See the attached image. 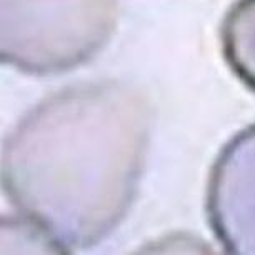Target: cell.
<instances>
[{
  "instance_id": "1",
  "label": "cell",
  "mask_w": 255,
  "mask_h": 255,
  "mask_svg": "<svg viewBox=\"0 0 255 255\" xmlns=\"http://www.w3.org/2000/svg\"><path fill=\"white\" fill-rule=\"evenodd\" d=\"M114 18V0H2L3 50L37 64L80 59L105 40Z\"/></svg>"
}]
</instances>
